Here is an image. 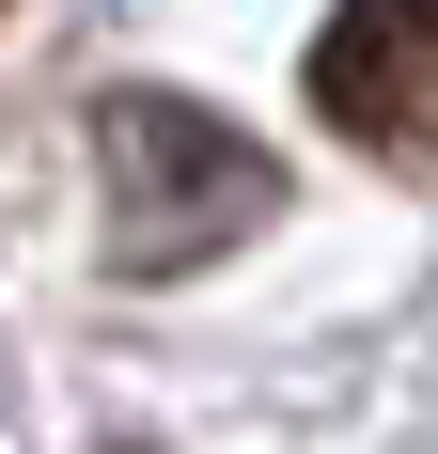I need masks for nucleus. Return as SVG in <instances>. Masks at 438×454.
Here are the masks:
<instances>
[{
  "label": "nucleus",
  "mask_w": 438,
  "mask_h": 454,
  "mask_svg": "<svg viewBox=\"0 0 438 454\" xmlns=\"http://www.w3.org/2000/svg\"><path fill=\"white\" fill-rule=\"evenodd\" d=\"M94 173H110V267H141V282L235 251V235L282 204L266 141H235L219 110H188V94H110V110H94Z\"/></svg>",
  "instance_id": "1"
},
{
  "label": "nucleus",
  "mask_w": 438,
  "mask_h": 454,
  "mask_svg": "<svg viewBox=\"0 0 438 454\" xmlns=\"http://www.w3.org/2000/svg\"><path fill=\"white\" fill-rule=\"evenodd\" d=\"M313 110H329L376 173H438V0H329V32H313Z\"/></svg>",
  "instance_id": "2"
}]
</instances>
